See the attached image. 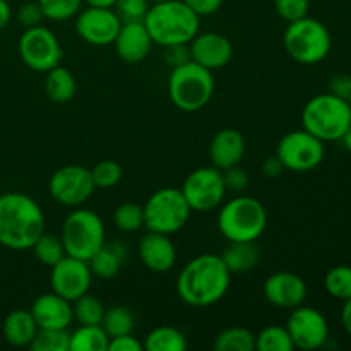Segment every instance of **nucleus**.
Segmentation results:
<instances>
[{"label": "nucleus", "mask_w": 351, "mask_h": 351, "mask_svg": "<svg viewBox=\"0 0 351 351\" xmlns=\"http://www.w3.org/2000/svg\"><path fill=\"white\" fill-rule=\"evenodd\" d=\"M350 125L351 110L348 101L332 93L314 96L302 110V129L322 143L341 141Z\"/></svg>", "instance_id": "20e7f679"}, {"label": "nucleus", "mask_w": 351, "mask_h": 351, "mask_svg": "<svg viewBox=\"0 0 351 351\" xmlns=\"http://www.w3.org/2000/svg\"><path fill=\"white\" fill-rule=\"evenodd\" d=\"M245 137L240 130L226 129L218 130L209 144V160L213 167L219 170H228V168L237 167L242 163L245 156Z\"/></svg>", "instance_id": "4be33fe9"}, {"label": "nucleus", "mask_w": 351, "mask_h": 351, "mask_svg": "<svg viewBox=\"0 0 351 351\" xmlns=\"http://www.w3.org/2000/svg\"><path fill=\"white\" fill-rule=\"evenodd\" d=\"M113 225L122 233H134L144 228V209L134 202H123L113 211Z\"/></svg>", "instance_id": "72a5a7b5"}, {"label": "nucleus", "mask_w": 351, "mask_h": 351, "mask_svg": "<svg viewBox=\"0 0 351 351\" xmlns=\"http://www.w3.org/2000/svg\"><path fill=\"white\" fill-rule=\"evenodd\" d=\"M29 250H33V256L36 257L38 263H41L43 266L48 267L55 266L58 261H62L67 256L60 237L48 235L47 232L34 242V245L31 247Z\"/></svg>", "instance_id": "2f4dec72"}, {"label": "nucleus", "mask_w": 351, "mask_h": 351, "mask_svg": "<svg viewBox=\"0 0 351 351\" xmlns=\"http://www.w3.org/2000/svg\"><path fill=\"white\" fill-rule=\"evenodd\" d=\"M96 191L91 170L82 165H65L51 173L48 192L57 204L65 208H81Z\"/></svg>", "instance_id": "f8f14e48"}, {"label": "nucleus", "mask_w": 351, "mask_h": 351, "mask_svg": "<svg viewBox=\"0 0 351 351\" xmlns=\"http://www.w3.org/2000/svg\"><path fill=\"white\" fill-rule=\"evenodd\" d=\"M256 350L259 351H293V341L287 326H267L256 336Z\"/></svg>", "instance_id": "473e14b6"}, {"label": "nucleus", "mask_w": 351, "mask_h": 351, "mask_svg": "<svg viewBox=\"0 0 351 351\" xmlns=\"http://www.w3.org/2000/svg\"><path fill=\"white\" fill-rule=\"evenodd\" d=\"M230 283L232 273L221 256L201 254L182 267L177 278V293L191 307H209L225 297Z\"/></svg>", "instance_id": "f257e3e1"}, {"label": "nucleus", "mask_w": 351, "mask_h": 351, "mask_svg": "<svg viewBox=\"0 0 351 351\" xmlns=\"http://www.w3.org/2000/svg\"><path fill=\"white\" fill-rule=\"evenodd\" d=\"M149 3V0H115L113 9L122 21H143Z\"/></svg>", "instance_id": "ea45409f"}, {"label": "nucleus", "mask_w": 351, "mask_h": 351, "mask_svg": "<svg viewBox=\"0 0 351 351\" xmlns=\"http://www.w3.org/2000/svg\"><path fill=\"white\" fill-rule=\"evenodd\" d=\"M127 249L115 242H105V245L88 261L93 276L101 280H112L119 274L123 261H125Z\"/></svg>", "instance_id": "b1692460"}, {"label": "nucleus", "mask_w": 351, "mask_h": 351, "mask_svg": "<svg viewBox=\"0 0 351 351\" xmlns=\"http://www.w3.org/2000/svg\"><path fill=\"white\" fill-rule=\"evenodd\" d=\"M213 348L216 351H254L256 335L242 326H233L216 336Z\"/></svg>", "instance_id": "c85d7f7f"}, {"label": "nucleus", "mask_w": 351, "mask_h": 351, "mask_svg": "<svg viewBox=\"0 0 351 351\" xmlns=\"http://www.w3.org/2000/svg\"><path fill=\"white\" fill-rule=\"evenodd\" d=\"M329 93L348 101L351 96V75L345 74V72L332 75L331 81H329Z\"/></svg>", "instance_id": "c03bdc74"}, {"label": "nucleus", "mask_w": 351, "mask_h": 351, "mask_svg": "<svg viewBox=\"0 0 351 351\" xmlns=\"http://www.w3.org/2000/svg\"><path fill=\"white\" fill-rule=\"evenodd\" d=\"M264 298L271 305L285 311L304 305L307 298V283L298 274L290 271H278L266 278L263 287Z\"/></svg>", "instance_id": "a211bd4d"}, {"label": "nucleus", "mask_w": 351, "mask_h": 351, "mask_svg": "<svg viewBox=\"0 0 351 351\" xmlns=\"http://www.w3.org/2000/svg\"><path fill=\"white\" fill-rule=\"evenodd\" d=\"M147 351H185L189 343L184 332L171 326H158L144 339Z\"/></svg>", "instance_id": "bb28decb"}, {"label": "nucleus", "mask_w": 351, "mask_h": 351, "mask_svg": "<svg viewBox=\"0 0 351 351\" xmlns=\"http://www.w3.org/2000/svg\"><path fill=\"white\" fill-rule=\"evenodd\" d=\"M38 329L40 328H38L33 314L29 311H24V308H17V311L7 314L2 324L3 338L9 345L16 346V348H29Z\"/></svg>", "instance_id": "5701e85b"}, {"label": "nucleus", "mask_w": 351, "mask_h": 351, "mask_svg": "<svg viewBox=\"0 0 351 351\" xmlns=\"http://www.w3.org/2000/svg\"><path fill=\"white\" fill-rule=\"evenodd\" d=\"M29 312L40 329H69L74 321L72 304L57 293H43L33 302Z\"/></svg>", "instance_id": "412c9836"}, {"label": "nucleus", "mask_w": 351, "mask_h": 351, "mask_svg": "<svg viewBox=\"0 0 351 351\" xmlns=\"http://www.w3.org/2000/svg\"><path fill=\"white\" fill-rule=\"evenodd\" d=\"M17 51L24 65L34 72H48L60 65L64 57L58 38L53 31L41 24L24 29L17 43Z\"/></svg>", "instance_id": "9b49d317"}, {"label": "nucleus", "mask_w": 351, "mask_h": 351, "mask_svg": "<svg viewBox=\"0 0 351 351\" xmlns=\"http://www.w3.org/2000/svg\"><path fill=\"white\" fill-rule=\"evenodd\" d=\"M199 17L211 16L218 12L223 5V0H184Z\"/></svg>", "instance_id": "a18cd8bd"}, {"label": "nucleus", "mask_w": 351, "mask_h": 351, "mask_svg": "<svg viewBox=\"0 0 351 351\" xmlns=\"http://www.w3.org/2000/svg\"><path fill=\"white\" fill-rule=\"evenodd\" d=\"M113 45L123 62L139 64L149 55L154 43L143 21H123Z\"/></svg>", "instance_id": "aec40b11"}, {"label": "nucleus", "mask_w": 351, "mask_h": 351, "mask_svg": "<svg viewBox=\"0 0 351 351\" xmlns=\"http://www.w3.org/2000/svg\"><path fill=\"white\" fill-rule=\"evenodd\" d=\"M43 209L21 192L0 195V245L10 250H29L45 233Z\"/></svg>", "instance_id": "f03ea898"}, {"label": "nucleus", "mask_w": 351, "mask_h": 351, "mask_svg": "<svg viewBox=\"0 0 351 351\" xmlns=\"http://www.w3.org/2000/svg\"><path fill=\"white\" fill-rule=\"evenodd\" d=\"M213 72L189 60L171 67L168 75V96L175 108L194 113L204 108L215 95Z\"/></svg>", "instance_id": "423d86ee"}, {"label": "nucleus", "mask_w": 351, "mask_h": 351, "mask_svg": "<svg viewBox=\"0 0 351 351\" xmlns=\"http://www.w3.org/2000/svg\"><path fill=\"white\" fill-rule=\"evenodd\" d=\"M149 2L154 3V2H163V0H149Z\"/></svg>", "instance_id": "864d4df0"}, {"label": "nucleus", "mask_w": 351, "mask_h": 351, "mask_svg": "<svg viewBox=\"0 0 351 351\" xmlns=\"http://www.w3.org/2000/svg\"><path fill=\"white\" fill-rule=\"evenodd\" d=\"M221 259L232 274L249 273L259 263V249L254 242H230Z\"/></svg>", "instance_id": "a878e982"}, {"label": "nucleus", "mask_w": 351, "mask_h": 351, "mask_svg": "<svg viewBox=\"0 0 351 351\" xmlns=\"http://www.w3.org/2000/svg\"><path fill=\"white\" fill-rule=\"evenodd\" d=\"M324 288L336 300L345 302L351 298V266L339 264V266L331 267L326 273Z\"/></svg>", "instance_id": "f704fd0d"}, {"label": "nucleus", "mask_w": 351, "mask_h": 351, "mask_svg": "<svg viewBox=\"0 0 351 351\" xmlns=\"http://www.w3.org/2000/svg\"><path fill=\"white\" fill-rule=\"evenodd\" d=\"M153 43L163 48L189 45L201 29V17L184 0H163L149 5L143 19Z\"/></svg>", "instance_id": "7ed1b4c3"}, {"label": "nucleus", "mask_w": 351, "mask_h": 351, "mask_svg": "<svg viewBox=\"0 0 351 351\" xmlns=\"http://www.w3.org/2000/svg\"><path fill=\"white\" fill-rule=\"evenodd\" d=\"M191 60V53H189V45H177V47L167 48V62L171 67L185 64Z\"/></svg>", "instance_id": "49530a36"}, {"label": "nucleus", "mask_w": 351, "mask_h": 351, "mask_svg": "<svg viewBox=\"0 0 351 351\" xmlns=\"http://www.w3.org/2000/svg\"><path fill=\"white\" fill-rule=\"evenodd\" d=\"M110 338L101 326H79L71 332L69 351H108Z\"/></svg>", "instance_id": "cd10ccee"}, {"label": "nucleus", "mask_w": 351, "mask_h": 351, "mask_svg": "<svg viewBox=\"0 0 351 351\" xmlns=\"http://www.w3.org/2000/svg\"><path fill=\"white\" fill-rule=\"evenodd\" d=\"M324 144L305 129L291 130L285 134L278 143L276 156L283 163L285 170L305 173L315 170L324 161Z\"/></svg>", "instance_id": "9d476101"}, {"label": "nucleus", "mask_w": 351, "mask_h": 351, "mask_svg": "<svg viewBox=\"0 0 351 351\" xmlns=\"http://www.w3.org/2000/svg\"><path fill=\"white\" fill-rule=\"evenodd\" d=\"M50 269L51 291L60 295L62 298L69 300L71 304L84 293H88L89 288H91L93 273L86 261L65 256Z\"/></svg>", "instance_id": "dca6fc26"}, {"label": "nucleus", "mask_w": 351, "mask_h": 351, "mask_svg": "<svg viewBox=\"0 0 351 351\" xmlns=\"http://www.w3.org/2000/svg\"><path fill=\"white\" fill-rule=\"evenodd\" d=\"M144 209V226L149 232L173 235L180 232L191 218V206L180 189L161 187L149 195Z\"/></svg>", "instance_id": "1a4fd4ad"}, {"label": "nucleus", "mask_w": 351, "mask_h": 351, "mask_svg": "<svg viewBox=\"0 0 351 351\" xmlns=\"http://www.w3.org/2000/svg\"><path fill=\"white\" fill-rule=\"evenodd\" d=\"M105 305L93 293H84L72 302V315L79 326H101L105 317Z\"/></svg>", "instance_id": "c756f323"}, {"label": "nucleus", "mask_w": 351, "mask_h": 351, "mask_svg": "<svg viewBox=\"0 0 351 351\" xmlns=\"http://www.w3.org/2000/svg\"><path fill=\"white\" fill-rule=\"evenodd\" d=\"M191 60L202 65L208 71H219L232 62L233 45L225 34L216 31H199L189 43Z\"/></svg>", "instance_id": "f3484780"}, {"label": "nucleus", "mask_w": 351, "mask_h": 351, "mask_svg": "<svg viewBox=\"0 0 351 351\" xmlns=\"http://www.w3.org/2000/svg\"><path fill=\"white\" fill-rule=\"evenodd\" d=\"M341 141H343V144H345L346 149H348L350 153H351V125L348 127V130H346L345 136H343Z\"/></svg>", "instance_id": "603ef678"}, {"label": "nucleus", "mask_w": 351, "mask_h": 351, "mask_svg": "<svg viewBox=\"0 0 351 351\" xmlns=\"http://www.w3.org/2000/svg\"><path fill=\"white\" fill-rule=\"evenodd\" d=\"M60 239L67 256L88 263L106 242L103 219L91 209L74 208L64 219Z\"/></svg>", "instance_id": "6e6552de"}, {"label": "nucleus", "mask_w": 351, "mask_h": 351, "mask_svg": "<svg viewBox=\"0 0 351 351\" xmlns=\"http://www.w3.org/2000/svg\"><path fill=\"white\" fill-rule=\"evenodd\" d=\"M348 105H350V110H351V96L348 98Z\"/></svg>", "instance_id": "5fc2aeb1"}, {"label": "nucleus", "mask_w": 351, "mask_h": 351, "mask_svg": "<svg viewBox=\"0 0 351 351\" xmlns=\"http://www.w3.org/2000/svg\"><path fill=\"white\" fill-rule=\"evenodd\" d=\"M223 178H225L226 191L243 192L249 187V175H247L245 170L240 168V165L228 168V170H223Z\"/></svg>", "instance_id": "79ce46f5"}, {"label": "nucleus", "mask_w": 351, "mask_h": 351, "mask_svg": "<svg viewBox=\"0 0 351 351\" xmlns=\"http://www.w3.org/2000/svg\"><path fill=\"white\" fill-rule=\"evenodd\" d=\"M341 324L343 329L346 331V335L351 336V298L343 302L341 307Z\"/></svg>", "instance_id": "09e8293b"}, {"label": "nucleus", "mask_w": 351, "mask_h": 351, "mask_svg": "<svg viewBox=\"0 0 351 351\" xmlns=\"http://www.w3.org/2000/svg\"><path fill=\"white\" fill-rule=\"evenodd\" d=\"M93 180L96 189H112L120 184L123 177V170L120 163L113 160H103L96 163L91 170Z\"/></svg>", "instance_id": "4c0bfd02"}, {"label": "nucleus", "mask_w": 351, "mask_h": 351, "mask_svg": "<svg viewBox=\"0 0 351 351\" xmlns=\"http://www.w3.org/2000/svg\"><path fill=\"white\" fill-rule=\"evenodd\" d=\"M12 19V9H10L9 0H0V29L7 26Z\"/></svg>", "instance_id": "8fccbe9b"}, {"label": "nucleus", "mask_w": 351, "mask_h": 351, "mask_svg": "<svg viewBox=\"0 0 351 351\" xmlns=\"http://www.w3.org/2000/svg\"><path fill=\"white\" fill-rule=\"evenodd\" d=\"M192 211H213L223 204L226 195L223 171L216 167H201L185 177L180 187Z\"/></svg>", "instance_id": "ddd939ff"}, {"label": "nucleus", "mask_w": 351, "mask_h": 351, "mask_svg": "<svg viewBox=\"0 0 351 351\" xmlns=\"http://www.w3.org/2000/svg\"><path fill=\"white\" fill-rule=\"evenodd\" d=\"M139 259L146 269L151 273L165 274L170 273L177 263V249L171 242L170 235L149 232L139 242Z\"/></svg>", "instance_id": "6ab92c4d"}, {"label": "nucleus", "mask_w": 351, "mask_h": 351, "mask_svg": "<svg viewBox=\"0 0 351 351\" xmlns=\"http://www.w3.org/2000/svg\"><path fill=\"white\" fill-rule=\"evenodd\" d=\"M108 351H144V345L132 335L110 338Z\"/></svg>", "instance_id": "37998d69"}, {"label": "nucleus", "mask_w": 351, "mask_h": 351, "mask_svg": "<svg viewBox=\"0 0 351 351\" xmlns=\"http://www.w3.org/2000/svg\"><path fill=\"white\" fill-rule=\"evenodd\" d=\"M71 332L67 329H38L29 348L33 351H69Z\"/></svg>", "instance_id": "c9c22d12"}, {"label": "nucleus", "mask_w": 351, "mask_h": 351, "mask_svg": "<svg viewBox=\"0 0 351 351\" xmlns=\"http://www.w3.org/2000/svg\"><path fill=\"white\" fill-rule=\"evenodd\" d=\"M287 329L293 346L304 351H314L326 346L329 339V324L321 311L314 307H298L291 308L287 321Z\"/></svg>", "instance_id": "4468645a"}, {"label": "nucleus", "mask_w": 351, "mask_h": 351, "mask_svg": "<svg viewBox=\"0 0 351 351\" xmlns=\"http://www.w3.org/2000/svg\"><path fill=\"white\" fill-rule=\"evenodd\" d=\"M266 226V208L252 195H237L219 209L218 230L228 242H257Z\"/></svg>", "instance_id": "39448f33"}, {"label": "nucleus", "mask_w": 351, "mask_h": 351, "mask_svg": "<svg viewBox=\"0 0 351 351\" xmlns=\"http://www.w3.org/2000/svg\"><path fill=\"white\" fill-rule=\"evenodd\" d=\"M101 328L108 335V338H117V336L132 335L136 329V317L132 312L123 305H112L105 311Z\"/></svg>", "instance_id": "7c9ffc66"}, {"label": "nucleus", "mask_w": 351, "mask_h": 351, "mask_svg": "<svg viewBox=\"0 0 351 351\" xmlns=\"http://www.w3.org/2000/svg\"><path fill=\"white\" fill-rule=\"evenodd\" d=\"M88 5L91 7H113L115 5V0H82Z\"/></svg>", "instance_id": "3c124183"}, {"label": "nucleus", "mask_w": 351, "mask_h": 351, "mask_svg": "<svg viewBox=\"0 0 351 351\" xmlns=\"http://www.w3.org/2000/svg\"><path fill=\"white\" fill-rule=\"evenodd\" d=\"M274 9L281 19L287 23H293V21L308 16L311 0H274Z\"/></svg>", "instance_id": "58836bf2"}, {"label": "nucleus", "mask_w": 351, "mask_h": 351, "mask_svg": "<svg viewBox=\"0 0 351 351\" xmlns=\"http://www.w3.org/2000/svg\"><path fill=\"white\" fill-rule=\"evenodd\" d=\"M45 19L62 23L69 21L79 14L82 9V0H38Z\"/></svg>", "instance_id": "e433bc0d"}, {"label": "nucleus", "mask_w": 351, "mask_h": 351, "mask_svg": "<svg viewBox=\"0 0 351 351\" xmlns=\"http://www.w3.org/2000/svg\"><path fill=\"white\" fill-rule=\"evenodd\" d=\"M43 19V10H41L38 2H27L24 3V5H21V9L17 10V21H19L21 26H24V29H26V27L38 26V24H41Z\"/></svg>", "instance_id": "a19ab883"}, {"label": "nucleus", "mask_w": 351, "mask_h": 351, "mask_svg": "<svg viewBox=\"0 0 351 351\" xmlns=\"http://www.w3.org/2000/svg\"><path fill=\"white\" fill-rule=\"evenodd\" d=\"M283 171H285V167H283V163H281L280 158H278L276 154H274V156H267L266 160H264L263 173L266 175V177L276 178V177H280Z\"/></svg>", "instance_id": "de8ad7c7"}, {"label": "nucleus", "mask_w": 351, "mask_h": 351, "mask_svg": "<svg viewBox=\"0 0 351 351\" xmlns=\"http://www.w3.org/2000/svg\"><path fill=\"white\" fill-rule=\"evenodd\" d=\"M45 95L53 103L71 101L77 91V81L69 69L57 65L45 72Z\"/></svg>", "instance_id": "393cba45"}, {"label": "nucleus", "mask_w": 351, "mask_h": 351, "mask_svg": "<svg viewBox=\"0 0 351 351\" xmlns=\"http://www.w3.org/2000/svg\"><path fill=\"white\" fill-rule=\"evenodd\" d=\"M283 45L287 53L295 62L315 65L328 57L332 40L324 23L305 16L293 23H288L283 34Z\"/></svg>", "instance_id": "0eeeda50"}, {"label": "nucleus", "mask_w": 351, "mask_h": 351, "mask_svg": "<svg viewBox=\"0 0 351 351\" xmlns=\"http://www.w3.org/2000/svg\"><path fill=\"white\" fill-rule=\"evenodd\" d=\"M75 31L79 38L95 47L113 45L123 21L113 7H91L79 10Z\"/></svg>", "instance_id": "2eb2a0df"}]
</instances>
